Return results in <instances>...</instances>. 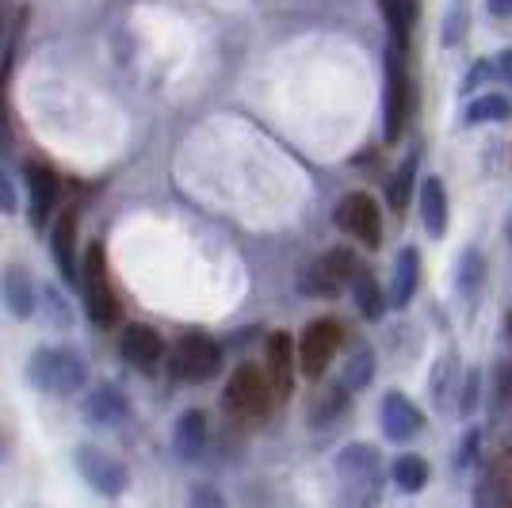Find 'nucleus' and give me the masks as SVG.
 Masks as SVG:
<instances>
[{
  "mask_svg": "<svg viewBox=\"0 0 512 508\" xmlns=\"http://www.w3.org/2000/svg\"><path fill=\"white\" fill-rule=\"evenodd\" d=\"M81 413H85L88 424H100V428H111V424L127 421L130 405L127 398L111 386V382H100V386H92L85 394V402H81Z\"/></svg>",
  "mask_w": 512,
  "mask_h": 508,
  "instance_id": "f3484780",
  "label": "nucleus"
},
{
  "mask_svg": "<svg viewBox=\"0 0 512 508\" xmlns=\"http://www.w3.org/2000/svg\"><path fill=\"white\" fill-rule=\"evenodd\" d=\"M390 478L402 493H421L428 486V478H432V466L421 455H398L394 466H390Z\"/></svg>",
  "mask_w": 512,
  "mask_h": 508,
  "instance_id": "bb28decb",
  "label": "nucleus"
},
{
  "mask_svg": "<svg viewBox=\"0 0 512 508\" xmlns=\"http://www.w3.org/2000/svg\"><path fill=\"white\" fill-rule=\"evenodd\" d=\"M27 379H31L35 390H43V394L69 398V394H77V390L88 386V367L81 360V352H73V348H50L46 344L27 363Z\"/></svg>",
  "mask_w": 512,
  "mask_h": 508,
  "instance_id": "f257e3e1",
  "label": "nucleus"
},
{
  "mask_svg": "<svg viewBox=\"0 0 512 508\" xmlns=\"http://www.w3.org/2000/svg\"><path fill=\"white\" fill-rule=\"evenodd\" d=\"M409 127V77L398 43L386 46V65H383V138L394 146L402 142Z\"/></svg>",
  "mask_w": 512,
  "mask_h": 508,
  "instance_id": "7ed1b4c3",
  "label": "nucleus"
},
{
  "mask_svg": "<svg viewBox=\"0 0 512 508\" xmlns=\"http://www.w3.org/2000/svg\"><path fill=\"white\" fill-rule=\"evenodd\" d=\"M379 12H383L386 27L398 35V31H409L417 20V0H379Z\"/></svg>",
  "mask_w": 512,
  "mask_h": 508,
  "instance_id": "c756f323",
  "label": "nucleus"
},
{
  "mask_svg": "<svg viewBox=\"0 0 512 508\" xmlns=\"http://www.w3.org/2000/svg\"><path fill=\"white\" fill-rule=\"evenodd\" d=\"M222 367V348L214 344L211 337L203 333H192V337H180L176 348H172V371L188 382H207L218 375Z\"/></svg>",
  "mask_w": 512,
  "mask_h": 508,
  "instance_id": "9d476101",
  "label": "nucleus"
},
{
  "mask_svg": "<svg viewBox=\"0 0 512 508\" xmlns=\"http://www.w3.org/2000/svg\"><path fill=\"white\" fill-rule=\"evenodd\" d=\"M417 287H421V253L406 245L398 260H394V276H390V291H386V306H398V310H406L413 295H417Z\"/></svg>",
  "mask_w": 512,
  "mask_h": 508,
  "instance_id": "6ab92c4d",
  "label": "nucleus"
},
{
  "mask_svg": "<svg viewBox=\"0 0 512 508\" xmlns=\"http://www.w3.org/2000/svg\"><path fill=\"white\" fill-rule=\"evenodd\" d=\"M413 180H417V153H409L406 161H402V169L394 172L390 188H386V203H390L394 214H406L409 199H413Z\"/></svg>",
  "mask_w": 512,
  "mask_h": 508,
  "instance_id": "c85d7f7f",
  "label": "nucleus"
},
{
  "mask_svg": "<svg viewBox=\"0 0 512 508\" xmlns=\"http://www.w3.org/2000/svg\"><path fill=\"white\" fill-rule=\"evenodd\" d=\"M478 398H482V371H478V367H467V371H463V382H459V398H455V409H459L463 417H474V409H478Z\"/></svg>",
  "mask_w": 512,
  "mask_h": 508,
  "instance_id": "2f4dec72",
  "label": "nucleus"
},
{
  "mask_svg": "<svg viewBox=\"0 0 512 508\" xmlns=\"http://www.w3.org/2000/svg\"><path fill=\"white\" fill-rule=\"evenodd\" d=\"M39 306L46 310V321H50L54 329H69V325H73V310H69V302H65L62 291H58L54 283H46V287H43Z\"/></svg>",
  "mask_w": 512,
  "mask_h": 508,
  "instance_id": "7c9ffc66",
  "label": "nucleus"
},
{
  "mask_svg": "<svg viewBox=\"0 0 512 508\" xmlns=\"http://www.w3.org/2000/svg\"><path fill=\"white\" fill-rule=\"evenodd\" d=\"M493 73H497V77H501V81L512 88V46L497 54V62H493Z\"/></svg>",
  "mask_w": 512,
  "mask_h": 508,
  "instance_id": "4c0bfd02",
  "label": "nucleus"
},
{
  "mask_svg": "<svg viewBox=\"0 0 512 508\" xmlns=\"http://www.w3.org/2000/svg\"><path fill=\"white\" fill-rule=\"evenodd\" d=\"M375 371H379V363H375L371 344H352V352H348V360H344V367H341V386L348 394H352V390H363V386H371Z\"/></svg>",
  "mask_w": 512,
  "mask_h": 508,
  "instance_id": "5701e85b",
  "label": "nucleus"
},
{
  "mask_svg": "<svg viewBox=\"0 0 512 508\" xmlns=\"http://www.w3.org/2000/svg\"><path fill=\"white\" fill-rule=\"evenodd\" d=\"M417 207H421V222H425L428 237H444L451 222V203H448V184L440 176H425L421 191H417Z\"/></svg>",
  "mask_w": 512,
  "mask_h": 508,
  "instance_id": "4468645a",
  "label": "nucleus"
},
{
  "mask_svg": "<svg viewBox=\"0 0 512 508\" xmlns=\"http://www.w3.org/2000/svg\"><path fill=\"white\" fill-rule=\"evenodd\" d=\"M356 268H360V256L352 253V249H329V253L321 256V260H314L299 276V295H306V298L337 295L341 287L352 283Z\"/></svg>",
  "mask_w": 512,
  "mask_h": 508,
  "instance_id": "39448f33",
  "label": "nucleus"
},
{
  "mask_svg": "<svg viewBox=\"0 0 512 508\" xmlns=\"http://www.w3.org/2000/svg\"><path fill=\"white\" fill-rule=\"evenodd\" d=\"M474 508H512V451L482 474L474 486Z\"/></svg>",
  "mask_w": 512,
  "mask_h": 508,
  "instance_id": "a211bd4d",
  "label": "nucleus"
},
{
  "mask_svg": "<svg viewBox=\"0 0 512 508\" xmlns=\"http://www.w3.org/2000/svg\"><path fill=\"white\" fill-rule=\"evenodd\" d=\"M490 73H493V65H490V62H478V65H474V69H470V77H467V81H463V92H474V88L482 85V81H486Z\"/></svg>",
  "mask_w": 512,
  "mask_h": 508,
  "instance_id": "58836bf2",
  "label": "nucleus"
},
{
  "mask_svg": "<svg viewBox=\"0 0 512 508\" xmlns=\"http://www.w3.org/2000/svg\"><path fill=\"white\" fill-rule=\"evenodd\" d=\"M123 356L142 375H153L165 363V340L157 337V329H150V325H127L123 329Z\"/></svg>",
  "mask_w": 512,
  "mask_h": 508,
  "instance_id": "ddd939ff",
  "label": "nucleus"
},
{
  "mask_svg": "<svg viewBox=\"0 0 512 508\" xmlns=\"http://www.w3.org/2000/svg\"><path fill=\"white\" fill-rule=\"evenodd\" d=\"M482 283H486V256H482V249H467V253L459 256L455 287H459V295L463 298H478Z\"/></svg>",
  "mask_w": 512,
  "mask_h": 508,
  "instance_id": "cd10ccee",
  "label": "nucleus"
},
{
  "mask_svg": "<svg viewBox=\"0 0 512 508\" xmlns=\"http://www.w3.org/2000/svg\"><path fill=\"white\" fill-rule=\"evenodd\" d=\"M459 360H455V352H444L436 367H432V375H428V398H432V409L436 413H451L455 409V398H459Z\"/></svg>",
  "mask_w": 512,
  "mask_h": 508,
  "instance_id": "4be33fe9",
  "label": "nucleus"
},
{
  "mask_svg": "<svg viewBox=\"0 0 512 508\" xmlns=\"http://www.w3.org/2000/svg\"><path fill=\"white\" fill-rule=\"evenodd\" d=\"M188 508H226V497L214 486H195L188 497Z\"/></svg>",
  "mask_w": 512,
  "mask_h": 508,
  "instance_id": "c9c22d12",
  "label": "nucleus"
},
{
  "mask_svg": "<svg viewBox=\"0 0 512 508\" xmlns=\"http://www.w3.org/2000/svg\"><path fill=\"white\" fill-rule=\"evenodd\" d=\"M341 340H344V325L333 318H321L314 325H306V333L299 340V371L306 379H321L329 371L333 356L341 352Z\"/></svg>",
  "mask_w": 512,
  "mask_h": 508,
  "instance_id": "6e6552de",
  "label": "nucleus"
},
{
  "mask_svg": "<svg viewBox=\"0 0 512 508\" xmlns=\"http://www.w3.org/2000/svg\"><path fill=\"white\" fill-rule=\"evenodd\" d=\"M20 211V191L12 184V176L0 169V214H16Z\"/></svg>",
  "mask_w": 512,
  "mask_h": 508,
  "instance_id": "f704fd0d",
  "label": "nucleus"
},
{
  "mask_svg": "<svg viewBox=\"0 0 512 508\" xmlns=\"http://www.w3.org/2000/svg\"><path fill=\"white\" fill-rule=\"evenodd\" d=\"M272 382L264 371H256V367H237L230 382H226V409L241 417V421H256V417H264L268 409H272Z\"/></svg>",
  "mask_w": 512,
  "mask_h": 508,
  "instance_id": "423d86ee",
  "label": "nucleus"
},
{
  "mask_svg": "<svg viewBox=\"0 0 512 508\" xmlns=\"http://www.w3.org/2000/svg\"><path fill=\"white\" fill-rule=\"evenodd\" d=\"M344 413H348V390H344L341 382H333V386L318 390V398L310 402V424H318V428L337 424Z\"/></svg>",
  "mask_w": 512,
  "mask_h": 508,
  "instance_id": "a878e982",
  "label": "nucleus"
},
{
  "mask_svg": "<svg viewBox=\"0 0 512 508\" xmlns=\"http://www.w3.org/2000/svg\"><path fill=\"white\" fill-rule=\"evenodd\" d=\"M172 447L184 463H195L203 459L207 451V413L203 409H188L176 417V428H172Z\"/></svg>",
  "mask_w": 512,
  "mask_h": 508,
  "instance_id": "412c9836",
  "label": "nucleus"
},
{
  "mask_svg": "<svg viewBox=\"0 0 512 508\" xmlns=\"http://www.w3.org/2000/svg\"><path fill=\"white\" fill-rule=\"evenodd\" d=\"M512 119V100L501 96V92H490V96H474L463 111V123L467 127H478V123H509Z\"/></svg>",
  "mask_w": 512,
  "mask_h": 508,
  "instance_id": "393cba45",
  "label": "nucleus"
},
{
  "mask_svg": "<svg viewBox=\"0 0 512 508\" xmlns=\"http://www.w3.org/2000/svg\"><path fill=\"white\" fill-rule=\"evenodd\" d=\"M478 447H482V432H478V428H467V436L459 440V451H455V470H467V466L478 459Z\"/></svg>",
  "mask_w": 512,
  "mask_h": 508,
  "instance_id": "72a5a7b5",
  "label": "nucleus"
},
{
  "mask_svg": "<svg viewBox=\"0 0 512 508\" xmlns=\"http://www.w3.org/2000/svg\"><path fill=\"white\" fill-rule=\"evenodd\" d=\"M264 360H268V382H272V394L287 398L295 390V344L287 333H272L264 344Z\"/></svg>",
  "mask_w": 512,
  "mask_h": 508,
  "instance_id": "2eb2a0df",
  "label": "nucleus"
},
{
  "mask_svg": "<svg viewBox=\"0 0 512 508\" xmlns=\"http://www.w3.org/2000/svg\"><path fill=\"white\" fill-rule=\"evenodd\" d=\"M73 463H77V474H81L100 497H123V493H127L130 470L119 463L115 455H107V451H100V447H92V444H81L77 455H73Z\"/></svg>",
  "mask_w": 512,
  "mask_h": 508,
  "instance_id": "1a4fd4ad",
  "label": "nucleus"
},
{
  "mask_svg": "<svg viewBox=\"0 0 512 508\" xmlns=\"http://www.w3.org/2000/svg\"><path fill=\"white\" fill-rule=\"evenodd\" d=\"M509 333H512V318H509Z\"/></svg>",
  "mask_w": 512,
  "mask_h": 508,
  "instance_id": "a19ab883",
  "label": "nucleus"
},
{
  "mask_svg": "<svg viewBox=\"0 0 512 508\" xmlns=\"http://www.w3.org/2000/svg\"><path fill=\"white\" fill-rule=\"evenodd\" d=\"M486 8L497 20H512V0H486Z\"/></svg>",
  "mask_w": 512,
  "mask_h": 508,
  "instance_id": "ea45409f",
  "label": "nucleus"
},
{
  "mask_svg": "<svg viewBox=\"0 0 512 508\" xmlns=\"http://www.w3.org/2000/svg\"><path fill=\"white\" fill-rule=\"evenodd\" d=\"M337 474H341L344 489L352 497V505H371L379 497V482H383V455L371 444H348L337 455Z\"/></svg>",
  "mask_w": 512,
  "mask_h": 508,
  "instance_id": "f03ea898",
  "label": "nucleus"
},
{
  "mask_svg": "<svg viewBox=\"0 0 512 508\" xmlns=\"http://www.w3.org/2000/svg\"><path fill=\"white\" fill-rule=\"evenodd\" d=\"M352 298H356V310H360L363 318H383V310H386V295H383V287H379V279L371 276L367 268H356V276H352Z\"/></svg>",
  "mask_w": 512,
  "mask_h": 508,
  "instance_id": "b1692460",
  "label": "nucleus"
},
{
  "mask_svg": "<svg viewBox=\"0 0 512 508\" xmlns=\"http://www.w3.org/2000/svg\"><path fill=\"white\" fill-rule=\"evenodd\" d=\"M379 424H383V436L390 444H409L421 436L425 428V413L409 402L402 390H390L379 405Z\"/></svg>",
  "mask_w": 512,
  "mask_h": 508,
  "instance_id": "9b49d317",
  "label": "nucleus"
},
{
  "mask_svg": "<svg viewBox=\"0 0 512 508\" xmlns=\"http://www.w3.org/2000/svg\"><path fill=\"white\" fill-rule=\"evenodd\" d=\"M333 222L348 237H356L360 245H371V249L383 245V211L367 191H348L337 203V211H333Z\"/></svg>",
  "mask_w": 512,
  "mask_h": 508,
  "instance_id": "0eeeda50",
  "label": "nucleus"
},
{
  "mask_svg": "<svg viewBox=\"0 0 512 508\" xmlns=\"http://www.w3.org/2000/svg\"><path fill=\"white\" fill-rule=\"evenodd\" d=\"M0 295H4L8 314L20 321L31 318L35 306H39V298H35V279L27 276V268H20V264H8V268L0 272Z\"/></svg>",
  "mask_w": 512,
  "mask_h": 508,
  "instance_id": "dca6fc26",
  "label": "nucleus"
},
{
  "mask_svg": "<svg viewBox=\"0 0 512 508\" xmlns=\"http://www.w3.org/2000/svg\"><path fill=\"white\" fill-rule=\"evenodd\" d=\"M459 35H467V12L463 8H455L448 12V31H444V43H459Z\"/></svg>",
  "mask_w": 512,
  "mask_h": 508,
  "instance_id": "e433bc0d",
  "label": "nucleus"
},
{
  "mask_svg": "<svg viewBox=\"0 0 512 508\" xmlns=\"http://www.w3.org/2000/svg\"><path fill=\"white\" fill-rule=\"evenodd\" d=\"M27 191H31V207H27V218L35 230H43L46 222L58 211V195H62V184L58 176L43 165H27Z\"/></svg>",
  "mask_w": 512,
  "mask_h": 508,
  "instance_id": "f8f14e48",
  "label": "nucleus"
},
{
  "mask_svg": "<svg viewBox=\"0 0 512 508\" xmlns=\"http://www.w3.org/2000/svg\"><path fill=\"white\" fill-rule=\"evenodd\" d=\"M512 409V363H497L493 367V413L505 417Z\"/></svg>",
  "mask_w": 512,
  "mask_h": 508,
  "instance_id": "473e14b6",
  "label": "nucleus"
},
{
  "mask_svg": "<svg viewBox=\"0 0 512 508\" xmlns=\"http://www.w3.org/2000/svg\"><path fill=\"white\" fill-rule=\"evenodd\" d=\"M81 291H85V314L100 329H111L119 321V302L111 291V279H107V253L104 245H92L81 260Z\"/></svg>",
  "mask_w": 512,
  "mask_h": 508,
  "instance_id": "20e7f679",
  "label": "nucleus"
},
{
  "mask_svg": "<svg viewBox=\"0 0 512 508\" xmlns=\"http://www.w3.org/2000/svg\"><path fill=\"white\" fill-rule=\"evenodd\" d=\"M50 253L54 264L65 279H81V264H77V211H62L54 230H50Z\"/></svg>",
  "mask_w": 512,
  "mask_h": 508,
  "instance_id": "aec40b11",
  "label": "nucleus"
}]
</instances>
